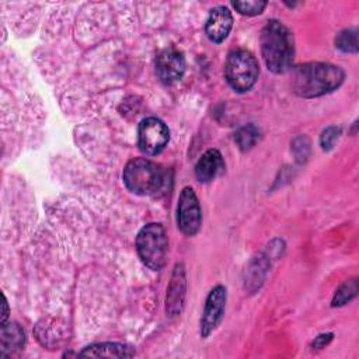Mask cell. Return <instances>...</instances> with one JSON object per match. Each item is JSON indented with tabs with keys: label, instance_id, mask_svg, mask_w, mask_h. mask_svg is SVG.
I'll use <instances>...</instances> for the list:
<instances>
[{
	"label": "cell",
	"instance_id": "cell-1",
	"mask_svg": "<svg viewBox=\"0 0 359 359\" xmlns=\"http://www.w3.org/2000/svg\"><path fill=\"white\" fill-rule=\"evenodd\" d=\"M345 79L341 67L330 63L310 62L292 72V90L303 98H314L337 90Z\"/></svg>",
	"mask_w": 359,
	"mask_h": 359
},
{
	"label": "cell",
	"instance_id": "cell-2",
	"mask_svg": "<svg viewBox=\"0 0 359 359\" xmlns=\"http://www.w3.org/2000/svg\"><path fill=\"white\" fill-rule=\"evenodd\" d=\"M261 53L266 67L282 74L290 70L294 57V41L292 32L278 20H269L261 31Z\"/></svg>",
	"mask_w": 359,
	"mask_h": 359
},
{
	"label": "cell",
	"instance_id": "cell-3",
	"mask_svg": "<svg viewBox=\"0 0 359 359\" xmlns=\"http://www.w3.org/2000/svg\"><path fill=\"white\" fill-rule=\"evenodd\" d=\"M123 184L135 195H158L165 188V172L157 163L137 157L128 161L123 168Z\"/></svg>",
	"mask_w": 359,
	"mask_h": 359
},
{
	"label": "cell",
	"instance_id": "cell-4",
	"mask_svg": "<svg viewBox=\"0 0 359 359\" xmlns=\"http://www.w3.org/2000/svg\"><path fill=\"white\" fill-rule=\"evenodd\" d=\"M136 250L142 262L153 269L160 271L167 261L168 238L160 223H149L140 229L136 237Z\"/></svg>",
	"mask_w": 359,
	"mask_h": 359
},
{
	"label": "cell",
	"instance_id": "cell-5",
	"mask_svg": "<svg viewBox=\"0 0 359 359\" xmlns=\"http://www.w3.org/2000/svg\"><path fill=\"white\" fill-rule=\"evenodd\" d=\"M259 74L255 56L247 49H234L229 53L224 65V76L230 87L237 93L252 88Z\"/></svg>",
	"mask_w": 359,
	"mask_h": 359
},
{
	"label": "cell",
	"instance_id": "cell-6",
	"mask_svg": "<svg viewBox=\"0 0 359 359\" xmlns=\"http://www.w3.org/2000/svg\"><path fill=\"white\" fill-rule=\"evenodd\" d=\"M170 139V130L167 125L156 118H144L139 123L137 129V146L146 156H157L164 150Z\"/></svg>",
	"mask_w": 359,
	"mask_h": 359
},
{
	"label": "cell",
	"instance_id": "cell-7",
	"mask_svg": "<svg viewBox=\"0 0 359 359\" xmlns=\"http://www.w3.org/2000/svg\"><path fill=\"white\" fill-rule=\"evenodd\" d=\"M177 223L187 236H195L202 224V210L196 194L191 187H185L178 198Z\"/></svg>",
	"mask_w": 359,
	"mask_h": 359
},
{
	"label": "cell",
	"instance_id": "cell-8",
	"mask_svg": "<svg viewBox=\"0 0 359 359\" xmlns=\"http://www.w3.org/2000/svg\"><path fill=\"white\" fill-rule=\"evenodd\" d=\"M226 299H227V292L223 285H217L209 292L205 302L203 313L201 317L199 332L202 338H208L220 324L224 316Z\"/></svg>",
	"mask_w": 359,
	"mask_h": 359
},
{
	"label": "cell",
	"instance_id": "cell-9",
	"mask_svg": "<svg viewBox=\"0 0 359 359\" xmlns=\"http://www.w3.org/2000/svg\"><path fill=\"white\" fill-rule=\"evenodd\" d=\"M156 73L164 84L177 83L185 73L184 55L172 46L163 49L156 57Z\"/></svg>",
	"mask_w": 359,
	"mask_h": 359
},
{
	"label": "cell",
	"instance_id": "cell-10",
	"mask_svg": "<svg viewBox=\"0 0 359 359\" xmlns=\"http://www.w3.org/2000/svg\"><path fill=\"white\" fill-rule=\"evenodd\" d=\"M187 294V278L182 264H177L171 276V282L167 287L165 311L168 316H177L182 311Z\"/></svg>",
	"mask_w": 359,
	"mask_h": 359
},
{
	"label": "cell",
	"instance_id": "cell-11",
	"mask_svg": "<svg viewBox=\"0 0 359 359\" xmlns=\"http://www.w3.org/2000/svg\"><path fill=\"white\" fill-rule=\"evenodd\" d=\"M233 27V15L231 11L224 7V6H217L209 11L206 24H205V31L208 38L215 42L220 43L223 42Z\"/></svg>",
	"mask_w": 359,
	"mask_h": 359
},
{
	"label": "cell",
	"instance_id": "cell-12",
	"mask_svg": "<svg viewBox=\"0 0 359 359\" xmlns=\"http://www.w3.org/2000/svg\"><path fill=\"white\" fill-rule=\"evenodd\" d=\"M224 170V161L219 150H206L195 164V175L201 182H210Z\"/></svg>",
	"mask_w": 359,
	"mask_h": 359
},
{
	"label": "cell",
	"instance_id": "cell-13",
	"mask_svg": "<svg viewBox=\"0 0 359 359\" xmlns=\"http://www.w3.org/2000/svg\"><path fill=\"white\" fill-rule=\"evenodd\" d=\"M79 355L91 358H132L135 356V351L126 344L100 342L86 346Z\"/></svg>",
	"mask_w": 359,
	"mask_h": 359
},
{
	"label": "cell",
	"instance_id": "cell-14",
	"mask_svg": "<svg viewBox=\"0 0 359 359\" xmlns=\"http://www.w3.org/2000/svg\"><path fill=\"white\" fill-rule=\"evenodd\" d=\"M24 342L25 335L18 324L10 323L8 325H1V355H6L7 352L13 353L14 351L21 349Z\"/></svg>",
	"mask_w": 359,
	"mask_h": 359
},
{
	"label": "cell",
	"instance_id": "cell-15",
	"mask_svg": "<svg viewBox=\"0 0 359 359\" xmlns=\"http://www.w3.org/2000/svg\"><path fill=\"white\" fill-rule=\"evenodd\" d=\"M258 139H259V129L254 123L241 126L234 135V140H236L237 146L240 147V150H243V151L252 149L255 146V143L258 142Z\"/></svg>",
	"mask_w": 359,
	"mask_h": 359
},
{
	"label": "cell",
	"instance_id": "cell-16",
	"mask_svg": "<svg viewBox=\"0 0 359 359\" xmlns=\"http://www.w3.org/2000/svg\"><path fill=\"white\" fill-rule=\"evenodd\" d=\"M358 293V280L356 279H351L344 282L335 292L334 297H332V307H339L346 304L348 302H351Z\"/></svg>",
	"mask_w": 359,
	"mask_h": 359
},
{
	"label": "cell",
	"instance_id": "cell-17",
	"mask_svg": "<svg viewBox=\"0 0 359 359\" xmlns=\"http://www.w3.org/2000/svg\"><path fill=\"white\" fill-rule=\"evenodd\" d=\"M335 46L348 53H356L358 52V32L356 29L346 28L341 31L335 38Z\"/></svg>",
	"mask_w": 359,
	"mask_h": 359
},
{
	"label": "cell",
	"instance_id": "cell-18",
	"mask_svg": "<svg viewBox=\"0 0 359 359\" xmlns=\"http://www.w3.org/2000/svg\"><path fill=\"white\" fill-rule=\"evenodd\" d=\"M266 1L251 0V1H233V7L243 15H258L266 7Z\"/></svg>",
	"mask_w": 359,
	"mask_h": 359
},
{
	"label": "cell",
	"instance_id": "cell-19",
	"mask_svg": "<svg viewBox=\"0 0 359 359\" xmlns=\"http://www.w3.org/2000/svg\"><path fill=\"white\" fill-rule=\"evenodd\" d=\"M341 135V129L338 126H328L327 129L323 130L321 136H320V146L323 150L328 151L334 147L335 142L338 140Z\"/></svg>",
	"mask_w": 359,
	"mask_h": 359
},
{
	"label": "cell",
	"instance_id": "cell-20",
	"mask_svg": "<svg viewBox=\"0 0 359 359\" xmlns=\"http://www.w3.org/2000/svg\"><path fill=\"white\" fill-rule=\"evenodd\" d=\"M332 337H334V334H332V332L320 334V335H318V337H316V339L313 341V348H317V349L324 348L325 345H328V344L332 341Z\"/></svg>",
	"mask_w": 359,
	"mask_h": 359
}]
</instances>
